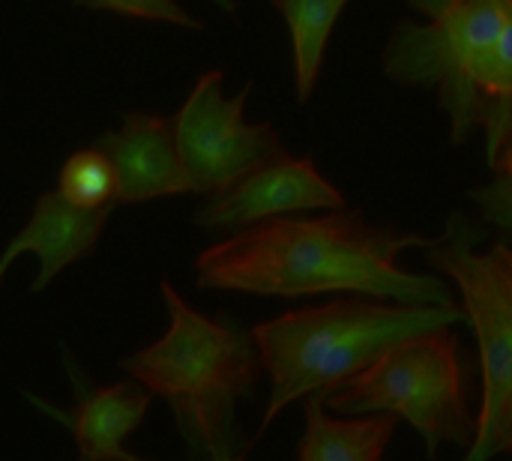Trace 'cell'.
<instances>
[{"label":"cell","instance_id":"6da1fadb","mask_svg":"<svg viewBox=\"0 0 512 461\" xmlns=\"http://www.w3.org/2000/svg\"><path fill=\"white\" fill-rule=\"evenodd\" d=\"M432 237L372 225L360 210L336 207L318 216H273L228 234L195 258L198 288L258 297L366 294L390 303L453 306L441 276L411 273L399 255Z\"/></svg>","mask_w":512,"mask_h":461},{"label":"cell","instance_id":"7a4b0ae2","mask_svg":"<svg viewBox=\"0 0 512 461\" xmlns=\"http://www.w3.org/2000/svg\"><path fill=\"white\" fill-rule=\"evenodd\" d=\"M420 18L393 27L381 63L390 81L432 90L450 141L486 135L492 162L512 132V0H405Z\"/></svg>","mask_w":512,"mask_h":461},{"label":"cell","instance_id":"3957f363","mask_svg":"<svg viewBox=\"0 0 512 461\" xmlns=\"http://www.w3.org/2000/svg\"><path fill=\"white\" fill-rule=\"evenodd\" d=\"M168 330L153 345L120 360V369L159 396L177 423L189 459H246L237 405L255 402L267 375L252 330L228 312L204 315L171 282H162Z\"/></svg>","mask_w":512,"mask_h":461},{"label":"cell","instance_id":"277c9868","mask_svg":"<svg viewBox=\"0 0 512 461\" xmlns=\"http://www.w3.org/2000/svg\"><path fill=\"white\" fill-rule=\"evenodd\" d=\"M459 321H465L459 303H390L366 294H348L252 327L270 378V402L252 447L291 402L306 399L309 393H327L354 378L405 336L432 327H453Z\"/></svg>","mask_w":512,"mask_h":461},{"label":"cell","instance_id":"5b68a950","mask_svg":"<svg viewBox=\"0 0 512 461\" xmlns=\"http://www.w3.org/2000/svg\"><path fill=\"white\" fill-rule=\"evenodd\" d=\"M477 366L453 327H432L390 345L372 366L324 393V405L342 414L387 411L408 420L426 441V456L444 444L468 447L477 435L471 399Z\"/></svg>","mask_w":512,"mask_h":461},{"label":"cell","instance_id":"8992f818","mask_svg":"<svg viewBox=\"0 0 512 461\" xmlns=\"http://www.w3.org/2000/svg\"><path fill=\"white\" fill-rule=\"evenodd\" d=\"M477 219L453 213L447 231L426 243V261L456 285L465 324L480 351V411L468 459H512V243L495 240L486 252Z\"/></svg>","mask_w":512,"mask_h":461},{"label":"cell","instance_id":"52a82bcc","mask_svg":"<svg viewBox=\"0 0 512 461\" xmlns=\"http://www.w3.org/2000/svg\"><path fill=\"white\" fill-rule=\"evenodd\" d=\"M252 81L240 93L225 96L222 69L204 72L174 114L180 159L195 195H219L264 162L288 153L273 123H249L246 99Z\"/></svg>","mask_w":512,"mask_h":461},{"label":"cell","instance_id":"ba28073f","mask_svg":"<svg viewBox=\"0 0 512 461\" xmlns=\"http://www.w3.org/2000/svg\"><path fill=\"white\" fill-rule=\"evenodd\" d=\"M345 207V195L315 165L312 156L282 153L195 210V225L210 234H234L255 222Z\"/></svg>","mask_w":512,"mask_h":461},{"label":"cell","instance_id":"9c48e42d","mask_svg":"<svg viewBox=\"0 0 512 461\" xmlns=\"http://www.w3.org/2000/svg\"><path fill=\"white\" fill-rule=\"evenodd\" d=\"M63 366L72 384V408L48 405L36 396H27L45 417L57 420L69 429L75 450L84 461H138L126 447V438L144 423L153 393L129 375V381L117 384H93L90 375L78 366L72 351L63 345Z\"/></svg>","mask_w":512,"mask_h":461},{"label":"cell","instance_id":"30bf717a","mask_svg":"<svg viewBox=\"0 0 512 461\" xmlns=\"http://www.w3.org/2000/svg\"><path fill=\"white\" fill-rule=\"evenodd\" d=\"M99 144L117 171V204H147L171 195H195L180 159L174 114L123 111L120 126L102 132Z\"/></svg>","mask_w":512,"mask_h":461},{"label":"cell","instance_id":"8fae6325","mask_svg":"<svg viewBox=\"0 0 512 461\" xmlns=\"http://www.w3.org/2000/svg\"><path fill=\"white\" fill-rule=\"evenodd\" d=\"M111 213H114V207H96V210L75 207L57 189L42 192L33 204L30 222L6 243V249L0 255V285H3L6 270L21 255H36L39 273H36L30 291L39 294L69 264L96 252V243H99Z\"/></svg>","mask_w":512,"mask_h":461},{"label":"cell","instance_id":"7c38bea8","mask_svg":"<svg viewBox=\"0 0 512 461\" xmlns=\"http://www.w3.org/2000/svg\"><path fill=\"white\" fill-rule=\"evenodd\" d=\"M306 408V432L297 444L300 461H378L384 459L393 435L396 414H348L336 420L327 414L324 393H309L303 399Z\"/></svg>","mask_w":512,"mask_h":461},{"label":"cell","instance_id":"4fadbf2b","mask_svg":"<svg viewBox=\"0 0 512 461\" xmlns=\"http://www.w3.org/2000/svg\"><path fill=\"white\" fill-rule=\"evenodd\" d=\"M288 24L297 102H309L324 69L330 36L351 0H270Z\"/></svg>","mask_w":512,"mask_h":461},{"label":"cell","instance_id":"5bb4252c","mask_svg":"<svg viewBox=\"0 0 512 461\" xmlns=\"http://www.w3.org/2000/svg\"><path fill=\"white\" fill-rule=\"evenodd\" d=\"M57 192L69 204L84 207V210L117 207V171H114L111 156L99 144L75 150L60 165Z\"/></svg>","mask_w":512,"mask_h":461},{"label":"cell","instance_id":"9a60e30c","mask_svg":"<svg viewBox=\"0 0 512 461\" xmlns=\"http://www.w3.org/2000/svg\"><path fill=\"white\" fill-rule=\"evenodd\" d=\"M492 180L471 189V201L480 207V219L512 234V132L501 144L498 156L489 162Z\"/></svg>","mask_w":512,"mask_h":461},{"label":"cell","instance_id":"2e32d148","mask_svg":"<svg viewBox=\"0 0 512 461\" xmlns=\"http://www.w3.org/2000/svg\"><path fill=\"white\" fill-rule=\"evenodd\" d=\"M69 3L84 6V9H96V12H114V15H123V18L165 21V24H177V27H189V30H201L204 27L177 0H69ZM210 3L219 6L228 15L237 12V0H210Z\"/></svg>","mask_w":512,"mask_h":461}]
</instances>
